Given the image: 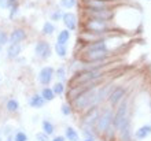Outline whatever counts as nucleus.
<instances>
[{"label":"nucleus","instance_id":"22","mask_svg":"<svg viewBox=\"0 0 151 141\" xmlns=\"http://www.w3.org/2000/svg\"><path fill=\"white\" fill-rule=\"evenodd\" d=\"M6 108L8 112H17L19 110V102L17 99H8L6 103Z\"/></svg>","mask_w":151,"mask_h":141},{"label":"nucleus","instance_id":"34","mask_svg":"<svg viewBox=\"0 0 151 141\" xmlns=\"http://www.w3.org/2000/svg\"><path fill=\"white\" fill-rule=\"evenodd\" d=\"M84 141H96V140H95V138H91V137H87Z\"/></svg>","mask_w":151,"mask_h":141},{"label":"nucleus","instance_id":"32","mask_svg":"<svg viewBox=\"0 0 151 141\" xmlns=\"http://www.w3.org/2000/svg\"><path fill=\"white\" fill-rule=\"evenodd\" d=\"M51 141H66V137L65 136H54Z\"/></svg>","mask_w":151,"mask_h":141},{"label":"nucleus","instance_id":"20","mask_svg":"<svg viewBox=\"0 0 151 141\" xmlns=\"http://www.w3.org/2000/svg\"><path fill=\"white\" fill-rule=\"evenodd\" d=\"M70 37H72V31L65 28L63 30H60L59 33H58V36H56V41H58V43H62V44H68L69 40H70Z\"/></svg>","mask_w":151,"mask_h":141},{"label":"nucleus","instance_id":"7","mask_svg":"<svg viewBox=\"0 0 151 141\" xmlns=\"http://www.w3.org/2000/svg\"><path fill=\"white\" fill-rule=\"evenodd\" d=\"M35 54L39 59L41 60H47V59L51 58L52 55V48H51V44L45 41V40H39L35 45Z\"/></svg>","mask_w":151,"mask_h":141},{"label":"nucleus","instance_id":"15","mask_svg":"<svg viewBox=\"0 0 151 141\" xmlns=\"http://www.w3.org/2000/svg\"><path fill=\"white\" fill-rule=\"evenodd\" d=\"M65 137H66L68 141H76V140H80V133L76 127L68 126V127L65 129Z\"/></svg>","mask_w":151,"mask_h":141},{"label":"nucleus","instance_id":"17","mask_svg":"<svg viewBox=\"0 0 151 141\" xmlns=\"http://www.w3.org/2000/svg\"><path fill=\"white\" fill-rule=\"evenodd\" d=\"M54 51L60 59H65L68 56V47H66V44H62V43H58L56 41L54 44Z\"/></svg>","mask_w":151,"mask_h":141},{"label":"nucleus","instance_id":"13","mask_svg":"<svg viewBox=\"0 0 151 141\" xmlns=\"http://www.w3.org/2000/svg\"><path fill=\"white\" fill-rule=\"evenodd\" d=\"M22 52V44L21 43H11L7 48V58L17 59Z\"/></svg>","mask_w":151,"mask_h":141},{"label":"nucleus","instance_id":"2","mask_svg":"<svg viewBox=\"0 0 151 141\" xmlns=\"http://www.w3.org/2000/svg\"><path fill=\"white\" fill-rule=\"evenodd\" d=\"M83 31L91 33H115L118 31L113 21L98 19V18H84L83 21Z\"/></svg>","mask_w":151,"mask_h":141},{"label":"nucleus","instance_id":"12","mask_svg":"<svg viewBox=\"0 0 151 141\" xmlns=\"http://www.w3.org/2000/svg\"><path fill=\"white\" fill-rule=\"evenodd\" d=\"M150 134H151V125H142L133 132V137H135V140L142 141L144 138H147Z\"/></svg>","mask_w":151,"mask_h":141},{"label":"nucleus","instance_id":"30","mask_svg":"<svg viewBox=\"0 0 151 141\" xmlns=\"http://www.w3.org/2000/svg\"><path fill=\"white\" fill-rule=\"evenodd\" d=\"M10 10V14H8V16H10V19H14L17 16V14H18V10H19V6H14V7L8 8Z\"/></svg>","mask_w":151,"mask_h":141},{"label":"nucleus","instance_id":"27","mask_svg":"<svg viewBox=\"0 0 151 141\" xmlns=\"http://www.w3.org/2000/svg\"><path fill=\"white\" fill-rule=\"evenodd\" d=\"M14 141H28V134L25 132H17L15 136H14Z\"/></svg>","mask_w":151,"mask_h":141},{"label":"nucleus","instance_id":"35","mask_svg":"<svg viewBox=\"0 0 151 141\" xmlns=\"http://www.w3.org/2000/svg\"><path fill=\"white\" fill-rule=\"evenodd\" d=\"M100 141H107V140H100Z\"/></svg>","mask_w":151,"mask_h":141},{"label":"nucleus","instance_id":"29","mask_svg":"<svg viewBox=\"0 0 151 141\" xmlns=\"http://www.w3.org/2000/svg\"><path fill=\"white\" fill-rule=\"evenodd\" d=\"M8 43V34L4 30H0V45L3 47Z\"/></svg>","mask_w":151,"mask_h":141},{"label":"nucleus","instance_id":"21","mask_svg":"<svg viewBox=\"0 0 151 141\" xmlns=\"http://www.w3.org/2000/svg\"><path fill=\"white\" fill-rule=\"evenodd\" d=\"M55 30H56V26L52 24L51 21H47V22H44L43 28H41V33H43L44 36H52L54 33H55Z\"/></svg>","mask_w":151,"mask_h":141},{"label":"nucleus","instance_id":"4","mask_svg":"<svg viewBox=\"0 0 151 141\" xmlns=\"http://www.w3.org/2000/svg\"><path fill=\"white\" fill-rule=\"evenodd\" d=\"M113 118H114V107L109 106V104L107 106H102L100 114H99V117H98V121H96V125H95L96 136L103 137L106 130L110 126H113Z\"/></svg>","mask_w":151,"mask_h":141},{"label":"nucleus","instance_id":"19","mask_svg":"<svg viewBox=\"0 0 151 141\" xmlns=\"http://www.w3.org/2000/svg\"><path fill=\"white\" fill-rule=\"evenodd\" d=\"M55 77L60 82H66V79H68V67L65 66V64L59 66L55 70Z\"/></svg>","mask_w":151,"mask_h":141},{"label":"nucleus","instance_id":"5","mask_svg":"<svg viewBox=\"0 0 151 141\" xmlns=\"http://www.w3.org/2000/svg\"><path fill=\"white\" fill-rule=\"evenodd\" d=\"M127 92H128L127 86H124V85L114 86L111 89V92H110V94H109V97H107V104L111 107H117L119 103L125 99Z\"/></svg>","mask_w":151,"mask_h":141},{"label":"nucleus","instance_id":"25","mask_svg":"<svg viewBox=\"0 0 151 141\" xmlns=\"http://www.w3.org/2000/svg\"><path fill=\"white\" fill-rule=\"evenodd\" d=\"M77 3H78V0H60L59 1L60 7L65 8V10H72L77 6Z\"/></svg>","mask_w":151,"mask_h":141},{"label":"nucleus","instance_id":"31","mask_svg":"<svg viewBox=\"0 0 151 141\" xmlns=\"http://www.w3.org/2000/svg\"><path fill=\"white\" fill-rule=\"evenodd\" d=\"M7 4H8V8H11L14 6H19V1L18 0H7Z\"/></svg>","mask_w":151,"mask_h":141},{"label":"nucleus","instance_id":"6","mask_svg":"<svg viewBox=\"0 0 151 141\" xmlns=\"http://www.w3.org/2000/svg\"><path fill=\"white\" fill-rule=\"evenodd\" d=\"M100 108H102V106H93L91 108H88L87 111H84L83 117H81V125L95 127L98 117L100 114Z\"/></svg>","mask_w":151,"mask_h":141},{"label":"nucleus","instance_id":"10","mask_svg":"<svg viewBox=\"0 0 151 141\" xmlns=\"http://www.w3.org/2000/svg\"><path fill=\"white\" fill-rule=\"evenodd\" d=\"M62 24L65 25V28L70 31L77 30L78 28V16L74 12H63V16H62Z\"/></svg>","mask_w":151,"mask_h":141},{"label":"nucleus","instance_id":"18","mask_svg":"<svg viewBox=\"0 0 151 141\" xmlns=\"http://www.w3.org/2000/svg\"><path fill=\"white\" fill-rule=\"evenodd\" d=\"M40 94H41V97H43L45 102H52V100L55 99V96H56V94L54 93L52 88H50V86H44V88H41Z\"/></svg>","mask_w":151,"mask_h":141},{"label":"nucleus","instance_id":"9","mask_svg":"<svg viewBox=\"0 0 151 141\" xmlns=\"http://www.w3.org/2000/svg\"><path fill=\"white\" fill-rule=\"evenodd\" d=\"M54 75H55V70H54V67L45 66V67H43V69H40L39 74H37V79H39V82L43 86H48L52 82Z\"/></svg>","mask_w":151,"mask_h":141},{"label":"nucleus","instance_id":"28","mask_svg":"<svg viewBox=\"0 0 151 141\" xmlns=\"http://www.w3.org/2000/svg\"><path fill=\"white\" fill-rule=\"evenodd\" d=\"M35 137H36V141H51V140H50V136L44 133L43 130H41V132H39V133H36V136H35Z\"/></svg>","mask_w":151,"mask_h":141},{"label":"nucleus","instance_id":"26","mask_svg":"<svg viewBox=\"0 0 151 141\" xmlns=\"http://www.w3.org/2000/svg\"><path fill=\"white\" fill-rule=\"evenodd\" d=\"M62 16H63V12L60 11V10H55V11H52L51 14H50L51 22L52 21H54V22H59V21H62Z\"/></svg>","mask_w":151,"mask_h":141},{"label":"nucleus","instance_id":"24","mask_svg":"<svg viewBox=\"0 0 151 141\" xmlns=\"http://www.w3.org/2000/svg\"><path fill=\"white\" fill-rule=\"evenodd\" d=\"M60 112H62V115H65V117H70V115L73 114L72 103L70 102L62 103V106H60Z\"/></svg>","mask_w":151,"mask_h":141},{"label":"nucleus","instance_id":"8","mask_svg":"<svg viewBox=\"0 0 151 141\" xmlns=\"http://www.w3.org/2000/svg\"><path fill=\"white\" fill-rule=\"evenodd\" d=\"M83 8H95V10H102V8H114L115 1L113 0H81Z\"/></svg>","mask_w":151,"mask_h":141},{"label":"nucleus","instance_id":"3","mask_svg":"<svg viewBox=\"0 0 151 141\" xmlns=\"http://www.w3.org/2000/svg\"><path fill=\"white\" fill-rule=\"evenodd\" d=\"M129 106H131V97L124 99L117 107H114V118H113V125L119 132L125 126L131 125V117H129Z\"/></svg>","mask_w":151,"mask_h":141},{"label":"nucleus","instance_id":"1","mask_svg":"<svg viewBox=\"0 0 151 141\" xmlns=\"http://www.w3.org/2000/svg\"><path fill=\"white\" fill-rule=\"evenodd\" d=\"M100 85H102V84H100ZM100 85L92 86L89 89L81 92L76 99H73L72 102H70L72 103V107H73V111H77V112L83 114L84 111H87L88 108L96 106V97H98V92H99Z\"/></svg>","mask_w":151,"mask_h":141},{"label":"nucleus","instance_id":"33","mask_svg":"<svg viewBox=\"0 0 151 141\" xmlns=\"http://www.w3.org/2000/svg\"><path fill=\"white\" fill-rule=\"evenodd\" d=\"M0 7H1V8H8L7 0H0Z\"/></svg>","mask_w":151,"mask_h":141},{"label":"nucleus","instance_id":"36","mask_svg":"<svg viewBox=\"0 0 151 141\" xmlns=\"http://www.w3.org/2000/svg\"><path fill=\"white\" fill-rule=\"evenodd\" d=\"M76 141H80V140H76Z\"/></svg>","mask_w":151,"mask_h":141},{"label":"nucleus","instance_id":"23","mask_svg":"<svg viewBox=\"0 0 151 141\" xmlns=\"http://www.w3.org/2000/svg\"><path fill=\"white\" fill-rule=\"evenodd\" d=\"M51 88H52V90H54V93H55L56 96H62L63 93H66V85H65V82L58 81V82H55Z\"/></svg>","mask_w":151,"mask_h":141},{"label":"nucleus","instance_id":"14","mask_svg":"<svg viewBox=\"0 0 151 141\" xmlns=\"http://www.w3.org/2000/svg\"><path fill=\"white\" fill-rule=\"evenodd\" d=\"M45 103L47 102L41 97V94L40 93H35L28 99V104L32 107V108H41V107L45 106Z\"/></svg>","mask_w":151,"mask_h":141},{"label":"nucleus","instance_id":"11","mask_svg":"<svg viewBox=\"0 0 151 141\" xmlns=\"http://www.w3.org/2000/svg\"><path fill=\"white\" fill-rule=\"evenodd\" d=\"M26 37H28V33H26L25 29L15 28L10 33V36H8V41H10V44L11 43H24L25 40H26Z\"/></svg>","mask_w":151,"mask_h":141},{"label":"nucleus","instance_id":"16","mask_svg":"<svg viewBox=\"0 0 151 141\" xmlns=\"http://www.w3.org/2000/svg\"><path fill=\"white\" fill-rule=\"evenodd\" d=\"M41 130L45 134H48V136H54V133H55V125L51 121H48V119H43L41 121Z\"/></svg>","mask_w":151,"mask_h":141}]
</instances>
